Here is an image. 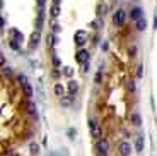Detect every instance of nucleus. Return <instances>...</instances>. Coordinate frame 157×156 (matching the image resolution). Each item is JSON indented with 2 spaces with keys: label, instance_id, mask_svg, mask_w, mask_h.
Here are the masks:
<instances>
[{
  "label": "nucleus",
  "instance_id": "obj_12",
  "mask_svg": "<svg viewBox=\"0 0 157 156\" xmlns=\"http://www.w3.org/2000/svg\"><path fill=\"white\" fill-rule=\"evenodd\" d=\"M27 113L34 120H38V110H36V105L34 103H27Z\"/></svg>",
  "mask_w": 157,
  "mask_h": 156
},
{
  "label": "nucleus",
  "instance_id": "obj_28",
  "mask_svg": "<svg viewBox=\"0 0 157 156\" xmlns=\"http://www.w3.org/2000/svg\"><path fill=\"white\" fill-rule=\"evenodd\" d=\"M63 74H65V76H68V77H72V76H74V69L65 67V69H63Z\"/></svg>",
  "mask_w": 157,
  "mask_h": 156
},
{
  "label": "nucleus",
  "instance_id": "obj_36",
  "mask_svg": "<svg viewBox=\"0 0 157 156\" xmlns=\"http://www.w3.org/2000/svg\"><path fill=\"white\" fill-rule=\"evenodd\" d=\"M0 64H2V67L5 65V57H3V53H2V57H0Z\"/></svg>",
  "mask_w": 157,
  "mask_h": 156
},
{
  "label": "nucleus",
  "instance_id": "obj_29",
  "mask_svg": "<svg viewBox=\"0 0 157 156\" xmlns=\"http://www.w3.org/2000/svg\"><path fill=\"white\" fill-rule=\"evenodd\" d=\"M92 28H96V29H98V28H102V21H101V19L92 21Z\"/></svg>",
  "mask_w": 157,
  "mask_h": 156
},
{
  "label": "nucleus",
  "instance_id": "obj_35",
  "mask_svg": "<svg viewBox=\"0 0 157 156\" xmlns=\"http://www.w3.org/2000/svg\"><path fill=\"white\" fill-rule=\"evenodd\" d=\"M60 76H61V74H60V70L55 69V70H53V77H60Z\"/></svg>",
  "mask_w": 157,
  "mask_h": 156
},
{
  "label": "nucleus",
  "instance_id": "obj_3",
  "mask_svg": "<svg viewBox=\"0 0 157 156\" xmlns=\"http://www.w3.org/2000/svg\"><path fill=\"white\" fill-rule=\"evenodd\" d=\"M74 41H75L77 46L85 45V41H87V33H85L84 29H78L77 33H75V36H74Z\"/></svg>",
  "mask_w": 157,
  "mask_h": 156
},
{
  "label": "nucleus",
  "instance_id": "obj_19",
  "mask_svg": "<svg viewBox=\"0 0 157 156\" xmlns=\"http://www.w3.org/2000/svg\"><path fill=\"white\" fill-rule=\"evenodd\" d=\"M68 155H70V153H68V149H67V148H60V149H57L51 156H68Z\"/></svg>",
  "mask_w": 157,
  "mask_h": 156
},
{
  "label": "nucleus",
  "instance_id": "obj_15",
  "mask_svg": "<svg viewBox=\"0 0 157 156\" xmlns=\"http://www.w3.org/2000/svg\"><path fill=\"white\" fill-rule=\"evenodd\" d=\"M29 153H31L33 156L39 155V146L36 144V142H31V144H29Z\"/></svg>",
  "mask_w": 157,
  "mask_h": 156
},
{
  "label": "nucleus",
  "instance_id": "obj_4",
  "mask_svg": "<svg viewBox=\"0 0 157 156\" xmlns=\"http://www.w3.org/2000/svg\"><path fill=\"white\" fill-rule=\"evenodd\" d=\"M39 41H41V33L36 29V31L31 35V39H29V50H34V48L39 45Z\"/></svg>",
  "mask_w": 157,
  "mask_h": 156
},
{
  "label": "nucleus",
  "instance_id": "obj_10",
  "mask_svg": "<svg viewBox=\"0 0 157 156\" xmlns=\"http://www.w3.org/2000/svg\"><path fill=\"white\" fill-rule=\"evenodd\" d=\"M130 16H132V19L138 21V19H142V16H143V10H142L140 7H133V9H132V12H130Z\"/></svg>",
  "mask_w": 157,
  "mask_h": 156
},
{
  "label": "nucleus",
  "instance_id": "obj_25",
  "mask_svg": "<svg viewBox=\"0 0 157 156\" xmlns=\"http://www.w3.org/2000/svg\"><path fill=\"white\" fill-rule=\"evenodd\" d=\"M51 16H53V17H58L60 16V5H55V3H53V7H51Z\"/></svg>",
  "mask_w": 157,
  "mask_h": 156
},
{
  "label": "nucleus",
  "instance_id": "obj_32",
  "mask_svg": "<svg viewBox=\"0 0 157 156\" xmlns=\"http://www.w3.org/2000/svg\"><path fill=\"white\" fill-rule=\"evenodd\" d=\"M60 31H61V28H60L57 22H53V33H60Z\"/></svg>",
  "mask_w": 157,
  "mask_h": 156
},
{
  "label": "nucleus",
  "instance_id": "obj_18",
  "mask_svg": "<svg viewBox=\"0 0 157 156\" xmlns=\"http://www.w3.org/2000/svg\"><path fill=\"white\" fill-rule=\"evenodd\" d=\"M53 93L57 95V96H63V93H65V89H63V86L61 84H55V88H53Z\"/></svg>",
  "mask_w": 157,
  "mask_h": 156
},
{
  "label": "nucleus",
  "instance_id": "obj_23",
  "mask_svg": "<svg viewBox=\"0 0 157 156\" xmlns=\"http://www.w3.org/2000/svg\"><path fill=\"white\" fill-rule=\"evenodd\" d=\"M17 81H19V84H20V86H22V88L29 84V81H27V77H26L24 74H19V76H17Z\"/></svg>",
  "mask_w": 157,
  "mask_h": 156
},
{
  "label": "nucleus",
  "instance_id": "obj_34",
  "mask_svg": "<svg viewBox=\"0 0 157 156\" xmlns=\"http://www.w3.org/2000/svg\"><path fill=\"white\" fill-rule=\"evenodd\" d=\"M36 5L38 7H44L46 5V0H36Z\"/></svg>",
  "mask_w": 157,
  "mask_h": 156
},
{
  "label": "nucleus",
  "instance_id": "obj_11",
  "mask_svg": "<svg viewBox=\"0 0 157 156\" xmlns=\"http://www.w3.org/2000/svg\"><path fill=\"white\" fill-rule=\"evenodd\" d=\"M46 43H48V46H50V48H53V46H55V45L58 43V38H57V35H55V33H50V35L46 36Z\"/></svg>",
  "mask_w": 157,
  "mask_h": 156
},
{
  "label": "nucleus",
  "instance_id": "obj_16",
  "mask_svg": "<svg viewBox=\"0 0 157 156\" xmlns=\"http://www.w3.org/2000/svg\"><path fill=\"white\" fill-rule=\"evenodd\" d=\"M67 137L74 141V139L77 137V129H75V127H68V129H67Z\"/></svg>",
  "mask_w": 157,
  "mask_h": 156
},
{
  "label": "nucleus",
  "instance_id": "obj_17",
  "mask_svg": "<svg viewBox=\"0 0 157 156\" xmlns=\"http://www.w3.org/2000/svg\"><path fill=\"white\" fill-rule=\"evenodd\" d=\"M132 124H133V125H142V115H140V113H133V115H132Z\"/></svg>",
  "mask_w": 157,
  "mask_h": 156
},
{
  "label": "nucleus",
  "instance_id": "obj_6",
  "mask_svg": "<svg viewBox=\"0 0 157 156\" xmlns=\"http://www.w3.org/2000/svg\"><path fill=\"white\" fill-rule=\"evenodd\" d=\"M89 52L87 50H78L77 53H75V60H77L78 64H87L89 62Z\"/></svg>",
  "mask_w": 157,
  "mask_h": 156
},
{
  "label": "nucleus",
  "instance_id": "obj_8",
  "mask_svg": "<svg viewBox=\"0 0 157 156\" xmlns=\"http://www.w3.org/2000/svg\"><path fill=\"white\" fill-rule=\"evenodd\" d=\"M77 91H78V82L74 81V79H70V82H68V93H70V96L77 95Z\"/></svg>",
  "mask_w": 157,
  "mask_h": 156
},
{
  "label": "nucleus",
  "instance_id": "obj_26",
  "mask_svg": "<svg viewBox=\"0 0 157 156\" xmlns=\"http://www.w3.org/2000/svg\"><path fill=\"white\" fill-rule=\"evenodd\" d=\"M2 70H3V76H5V77H10V76H12V69H10V67H5V65H3Z\"/></svg>",
  "mask_w": 157,
  "mask_h": 156
},
{
  "label": "nucleus",
  "instance_id": "obj_37",
  "mask_svg": "<svg viewBox=\"0 0 157 156\" xmlns=\"http://www.w3.org/2000/svg\"><path fill=\"white\" fill-rule=\"evenodd\" d=\"M0 26H2V29H3V26H5V19H3V17H0Z\"/></svg>",
  "mask_w": 157,
  "mask_h": 156
},
{
  "label": "nucleus",
  "instance_id": "obj_27",
  "mask_svg": "<svg viewBox=\"0 0 157 156\" xmlns=\"http://www.w3.org/2000/svg\"><path fill=\"white\" fill-rule=\"evenodd\" d=\"M94 82H96V84L102 82V72H101V70H98V72H96V76H94Z\"/></svg>",
  "mask_w": 157,
  "mask_h": 156
},
{
  "label": "nucleus",
  "instance_id": "obj_31",
  "mask_svg": "<svg viewBox=\"0 0 157 156\" xmlns=\"http://www.w3.org/2000/svg\"><path fill=\"white\" fill-rule=\"evenodd\" d=\"M89 69H91L89 62H87V64H82V72H84V74H85V72H89Z\"/></svg>",
  "mask_w": 157,
  "mask_h": 156
},
{
  "label": "nucleus",
  "instance_id": "obj_14",
  "mask_svg": "<svg viewBox=\"0 0 157 156\" xmlns=\"http://www.w3.org/2000/svg\"><path fill=\"white\" fill-rule=\"evenodd\" d=\"M126 89H128V93H135L137 91V86H135V81L133 79H128L126 81Z\"/></svg>",
  "mask_w": 157,
  "mask_h": 156
},
{
  "label": "nucleus",
  "instance_id": "obj_1",
  "mask_svg": "<svg viewBox=\"0 0 157 156\" xmlns=\"http://www.w3.org/2000/svg\"><path fill=\"white\" fill-rule=\"evenodd\" d=\"M96 148H98L99 156H106L108 151H109V142H108V139H99L98 142H96Z\"/></svg>",
  "mask_w": 157,
  "mask_h": 156
},
{
  "label": "nucleus",
  "instance_id": "obj_24",
  "mask_svg": "<svg viewBox=\"0 0 157 156\" xmlns=\"http://www.w3.org/2000/svg\"><path fill=\"white\" fill-rule=\"evenodd\" d=\"M22 89H24V95H26V96H33V95H34V93H33V86H31V84H27V86H24V88H22Z\"/></svg>",
  "mask_w": 157,
  "mask_h": 156
},
{
  "label": "nucleus",
  "instance_id": "obj_20",
  "mask_svg": "<svg viewBox=\"0 0 157 156\" xmlns=\"http://www.w3.org/2000/svg\"><path fill=\"white\" fill-rule=\"evenodd\" d=\"M145 28H147V21L143 19V17H142V19H138L137 21V29H138V31H145Z\"/></svg>",
  "mask_w": 157,
  "mask_h": 156
},
{
  "label": "nucleus",
  "instance_id": "obj_30",
  "mask_svg": "<svg viewBox=\"0 0 157 156\" xmlns=\"http://www.w3.org/2000/svg\"><path fill=\"white\" fill-rule=\"evenodd\" d=\"M53 65H55V67H60V65H61V60H60L57 55L53 57Z\"/></svg>",
  "mask_w": 157,
  "mask_h": 156
},
{
  "label": "nucleus",
  "instance_id": "obj_9",
  "mask_svg": "<svg viewBox=\"0 0 157 156\" xmlns=\"http://www.w3.org/2000/svg\"><path fill=\"white\" fill-rule=\"evenodd\" d=\"M72 103H74V96H61L60 98V105H61L63 108L72 106Z\"/></svg>",
  "mask_w": 157,
  "mask_h": 156
},
{
  "label": "nucleus",
  "instance_id": "obj_38",
  "mask_svg": "<svg viewBox=\"0 0 157 156\" xmlns=\"http://www.w3.org/2000/svg\"><path fill=\"white\" fill-rule=\"evenodd\" d=\"M60 2H61V0H53V3H55V5H60Z\"/></svg>",
  "mask_w": 157,
  "mask_h": 156
},
{
  "label": "nucleus",
  "instance_id": "obj_33",
  "mask_svg": "<svg viewBox=\"0 0 157 156\" xmlns=\"http://www.w3.org/2000/svg\"><path fill=\"white\" fill-rule=\"evenodd\" d=\"M137 74H138V77H142V76H143V65H142V64H140V67H138Z\"/></svg>",
  "mask_w": 157,
  "mask_h": 156
},
{
  "label": "nucleus",
  "instance_id": "obj_5",
  "mask_svg": "<svg viewBox=\"0 0 157 156\" xmlns=\"http://www.w3.org/2000/svg\"><path fill=\"white\" fill-rule=\"evenodd\" d=\"M89 127H91V134H92V136H96V137H98L99 134H101V129H99L98 118H94V117H91V118H89Z\"/></svg>",
  "mask_w": 157,
  "mask_h": 156
},
{
  "label": "nucleus",
  "instance_id": "obj_2",
  "mask_svg": "<svg viewBox=\"0 0 157 156\" xmlns=\"http://www.w3.org/2000/svg\"><path fill=\"white\" fill-rule=\"evenodd\" d=\"M125 21H126V10H125V9H118L116 12L113 14V22H115L116 26H121Z\"/></svg>",
  "mask_w": 157,
  "mask_h": 156
},
{
  "label": "nucleus",
  "instance_id": "obj_21",
  "mask_svg": "<svg viewBox=\"0 0 157 156\" xmlns=\"http://www.w3.org/2000/svg\"><path fill=\"white\" fill-rule=\"evenodd\" d=\"M10 33H12V36H14V39H17V41H22L24 39V36H22V33L20 31H17V29H10Z\"/></svg>",
  "mask_w": 157,
  "mask_h": 156
},
{
  "label": "nucleus",
  "instance_id": "obj_22",
  "mask_svg": "<svg viewBox=\"0 0 157 156\" xmlns=\"http://www.w3.org/2000/svg\"><path fill=\"white\" fill-rule=\"evenodd\" d=\"M9 45H10V48H12L14 52H20V43L17 41V39H12Z\"/></svg>",
  "mask_w": 157,
  "mask_h": 156
},
{
  "label": "nucleus",
  "instance_id": "obj_7",
  "mask_svg": "<svg viewBox=\"0 0 157 156\" xmlns=\"http://www.w3.org/2000/svg\"><path fill=\"white\" fill-rule=\"evenodd\" d=\"M118 151H119V155H121V156H130V155H132V146H130V142L123 141V142L119 144Z\"/></svg>",
  "mask_w": 157,
  "mask_h": 156
},
{
  "label": "nucleus",
  "instance_id": "obj_13",
  "mask_svg": "<svg viewBox=\"0 0 157 156\" xmlns=\"http://www.w3.org/2000/svg\"><path fill=\"white\" fill-rule=\"evenodd\" d=\"M143 142H145V141H143V136H140L137 139V142H135V151H138V153L143 151Z\"/></svg>",
  "mask_w": 157,
  "mask_h": 156
}]
</instances>
